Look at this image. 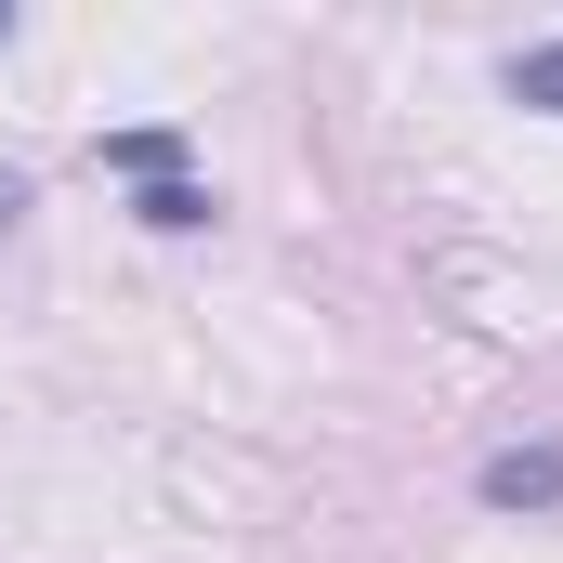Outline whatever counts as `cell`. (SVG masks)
I'll use <instances>...</instances> for the list:
<instances>
[{"label":"cell","instance_id":"1","mask_svg":"<svg viewBox=\"0 0 563 563\" xmlns=\"http://www.w3.org/2000/svg\"><path fill=\"white\" fill-rule=\"evenodd\" d=\"M485 511H563V445H498L485 459Z\"/></svg>","mask_w":563,"mask_h":563},{"label":"cell","instance_id":"2","mask_svg":"<svg viewBox=\"0 0 563 563\" xmlns=\"http://www.w3.org/2000/svg\"><path fill=\"white\" fill-rule=\"evenodd\" d=\"M132 210L157 223V236H197V223H210V184H184V170H170V184H144Z\"/></svg>","mask_w":563,"mask_h":563},{"label":"cell","instance_id":"3","mask_svg":"<svg viewBox=\"0 0 563 563\" xmlns=\"http://www.w3.org/2000/svg\"><path fill=\"white\" fill-rule=\"evenodd\" d=\"M498 79H511V106H551V119H563V40H538V53H511Z\"/></svg>","mask_w":563,"mask_h":563},{"label":"cell","instance_id":"4","mask_svg":"<svg viewBox=\"0 0 563 563\" xmlns=\"http://www.w3.org/2000/svg\"><path fill=\"white\" fill-rule=\"evenodd\" d=\"M170 157H184L170 132H106V170H144V184H170Z\"/></svg>","mask_w":563,"mask_h":563},{"label":"cell","instance_id":"5","mask_svg":"<svg viewBox=\"0 0 563 563\" xmlns=\"http://www.w3.org/2000/svg\"><path fill=\"white\" fill-rule=\"evenodd\" d=\"M13 210H26V184H13V170H0V236H13Z\"/></svg>","mask_w":563,"mask_h":563},{"label":"cell","instance_id":"6","mask_svg":"<svg viewBox=\"0 0 563 563\" xmlns=\"http://www.w3.org/2000/svg\"><path fill=\"white\" fill-rule=\"evenodd\" d=\"M0 26H13V13H0Z\"/></svg>","mask_w":563,"mask_h":563}]
</instances>
